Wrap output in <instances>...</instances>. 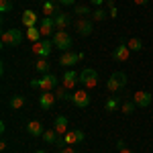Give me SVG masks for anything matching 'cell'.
<instances>
[{"label":"cell","mask_w":153,"mask_h":153,"mask_svg":"<svg viewBox=\"0 0 153 153\" xmlns=\"http://www.w3.org/2000/svg\"><path fill=\"white\" fill-rule=\"evenodd\" d=\"M21 23H23L25 29H31V27H39V16H37L35 10H25L23 16H21Z\"/></svg>","instance_id":"4fadbf2b"},{"label":"cell","mask_w":153,"mask_h":153,"mask_svg":"<svg viewBox=\"0 0 153 153\" xmlns=\"http://www.w3.org/2000/svg\"><path fill=\"white\" fill-rule=\"evenodd\" d=\"M117 14H118L117 6H114V8H110V19H117Z\"/></svg>","instance_id":"836d02e7"},{"label":"cell","mask_w":153,"mask_h":153,"mask_svg":"<svg viewBox=\"0 0 153 153\" xmlns=\"http://www.w3.org/2000/svg\"><path fill=\"white\" fill-rule=\"evenodd\" d=\"M151 100H153V96L147 90H139V92L133 94V102L139 106V108H147V106L151 104Z\"/></svg>","instance_id":"30bf717a"},{"label":"cell","mask_w":153,"mask_h":153,"mask_svg":"<svg viewBox=\"0 0 153 153\" xmlns=\"http://www.w3.org/2000/svg\"><path fill=\"white\" fill-rule=\"evenodd\" d=\"M127 47H129L131 51H141L143 49V41L139 39V37H133V39L127 41Z\"/></svg>","instance_id":"d4e9b609"},{"label":"cell","mask_w":153,"mask_h":153,"mask_svg":"<svg viewBox=\"0 0 153 153\" xmlns=\"http://www.w3.org/2000/svg\"><path fill=\"white\" fill-rule=\"evenodd\" d=\"M92 29H94V23L88 21V19H78V21H76V31H78V35H82V37L92 35Z\"/></svg>","instance_id":"7c38bea8"},{"label":"cell","mask_w":153,"mask_h":153,"mask_svg":"<svg viewBox=\"0 0 153 153\" xmlns=\"http://www.w3.org/2000/svg\"><path fill=\"white\" fill-rule=\"evenodd\" d=\"M55 21H53V16H43L41 21H39V31H41V35L47 37V35H55Z\"/></svg>","instance_id":"52a82bcc"},{"label":"cell","mask_w":153,"mask_h":153,"mask_svg":"<svg viewBox=\"0 0 153 153\" xmlns=\"http://www.w3.org/2000/svg\"><path fill=\"white\" fill-rule=\"evenodd\" d=\"M25 106V96H21V94H14L10 98V108L12 110H21Z\"/></svg>","instance_id":"cb8c5ba5"},{"label":"cell","mask_w":153,"mask_h":153,"mask_svg":"<svg viewBox=\"0 0 153 153\" xmlns=\"http://www.w3.org/2000/svg\"><path fill=\"white\" fill-rule=\"evenodd\" d=\"M35 70L39 71V74H49V61H47V57H39V59H37Z\"/></svg>","instance_id":"603a6c76"},{"label":"cell","mask_w":153,"mask_h":153,"mask_svg":"<svg viewBox=\"0 0 153 153\" xmlns=\"http://www.w3.org/2000/svg\"><path fill=\"white\" fill-rule=\"evenodd\" d=\"M135 106H137V104L131 100V102H125V104L120 106V110H123L125 114H133V112H135Z\"/></svg>","instance_id":"4316f807"},{"label":"cell","mask_w":153,"mask_h":153,"mask_svg":"<svg viewBox=\"0 0 153 153\" xmlns=\"http://www.w3.org/2000/svg\"><path fill=\"white\" fill-rule=\"evenodd\" d=\"M27 39L29 41H33V43H39V39H41V31H39V27H31V29H27Z\"/></svg>","instance_id":"7402d4cb"},{"label":"cell","mask_w":153,"mask_h":153,"mask_svg":"<svg viewBox=\"0 0 153 153\" xmlns=\"http://www.w3.org/2000/svg\"><path fill=\"white\" fill-rule=\"evenodd\" d=\"M31 88H39L41 92H51L57 88V78L53 74H43L39 80H31Z\"/></svg>","instance_id":"7a4b0ae2"},{"label":"cell","mask_w":153,"mask_h":153,"mask_svg":"<svg viewBox=\"0 0 153 153\" xmlns=\"http://www.w3.org/2000/svg\"><path fill=\"white\" fill-rule=\"evenodd\" d=\"M104 108L108 110V112H114V110L118 108V100H117V98H108L106 104H104Z\"/></svg>","instance_id":"484cf974"},{"label":"cell","mask_w":153,"mask_h":153,"mask_svg":"<svg viewBox=\"0 0 153 153\" xmlns=\"http://www.w3.org/2000/svg\"><path fill=\"white\" fill-rule=\"evenodd\" d=\"M53 21H55L57 31H65V29H68V25H70V16H68L65 12H57V14L53 16Z\"/></svg>","instance_id":"d6986e66"},{"label":"cell","mask_w":153,"mask_h":153,"mask_svg":"<svg viewBox=\"0 0 153 153\" xmlns=\"http://www.w3.org/2000/svg\"><path fill=\"white\" fill-rule=\"evenodd\" d=\"M57 2L61 6H74V4H76V0H57Z\"/></svg>","instance_id":"1f68e13d"},{"label":"cell","mask_w":153,"mask_h":153,"mask_svg":"<svg viewBox=\"0 0 153 153\" xmlns=\"http://www.w3.org/2000/svg\"><path fill=\"white\" fill-rule=\"evenodd\" d=\"M71 102L78 106V108H88L90 106V94L86 90H78L71 94Z\"/></svg>","instance_id":"9c48e42d"},{"label":"cell","mask_w":153,"mask_h":153,"mask_svg":"<svg viewBox=\"0 0 153 153\" xmlns=\"http://www.w3.org/2000/svg\"><path fill=\"white\" fill-rule=\"evenodd\" d=\"M51 49H53V41H39L33 45V53H35L37 57H49V53H51Z\"/></svg>","instance_id":"ba28073f"},{"label":"cell","mask_w":153,"mask_h":153,"mask_svg":"<svg viewBox=\"0 0 153 153\" xmlns=\"http://www.w3.org/2000/svg\"><path fill=\"white\" fill-rule=\"evenodd\" d=\"M90 2H92V4H94V6H102V4H104L106 0H90Z\"/></svg>","instance_id":"d6a6232c"},{"label":"cell","mask_w":153,"mask_h":153,"mask_svg":"<svg viewBox=\"0 0 153 153\" xmlns=\"http://www.w3.org/2000/svg\"><path fill=\"white\" fill-rule=\"evenodd\" d=\"M53 94H55V98H57V100H61V102H68V100H71V94H70V90H68L65 86H57Z\"/></svg>","instance_id":"44dd1931"},{"label":"cell","mask_w":153,"mask_h":153,"mask_svg":"<svg viewBox=\"0 0 153 153\" xmlns=\"http://www.w3.org/2000/svg\"><path fill=\"white\" fill-rule=\"evenodd\" d=\"M35 153H45V151H43V149H39V151H35Z\"/></svg>","instance_id":"f35d334b"},{"label":"cell","mask_w":153,"mask_h":153,"mask_svg":"<svg viewBox=\"0 0 153 153\" xmlns=\"http://www.w3.org/2000/svg\"><path fill=\"white\" fill-rule=\"evenodd\" d=\"M117 147H118V149H123V147H125V141H123V139H118V141H117Z\"/></svg>","instance_id":"e575fe53"},{"label":"cell","mask_w":153,"mask_h":153,"mask_svg":"<svg viewBox=\"0 0 153 153\" xmlns=\"http://www.w3.org/2000/svg\"><path fill=\"white\" fill-rule=\"evenodd\" d=\"M59 153H76V149H74L71 145H65V147H61V149H59Z\"/></svg>","instance_id":"4dcf8cb0"},{"label":"cell","mask_w":153,"mask_h":153,"mask_svg":"<svg viewBox=\"0 0 153 153\" xmlns=\"http://www.w3.org/2000/svg\"><path fill=\"white\" fill-rule=\"evenodd\" d=\"M53 129L57 131V135H65L68 133V117H63V114H59L57 118H55V123H53Z\"/></svg>","instance_id":"ac0fdd59"},{"label":"cell","mask_w":153,"mask_h":153,"mask_svg":"<svg viewBox=\"0 0 153 153\" xmlns=\"http://www.w3.org/2000/svg\"><path fill=\"white\" fill-rule=\"evenodd\" d=\"M57 4L59 2H53V0H43V12H45V16H55L59 12Z\"/></svg>","instance_id":"ffe728a7"},{"label":"cell","mask_w":153,"mask_h":153,"mask_svg":"<svg viewBox=\"0 0 153 153\" xmlns=\"http://www.w3.org/2000/svg\"><path fill=\"white\" fill-rule=\"evenodd\" d=\"M27 133H29L31 137H43L45 129H43V125H41L39 120H31V123L27 125Z\"/></svg>","instance_id":"e0dca14e"},{"label":"cell","mask_w":153,"mask_h":153,"mask_svg":"<svg viewBox=\"0 0 153 153\" xmlns=\"http://www.w3.org/2000/svg\"><path fill=\"white\" fill-rule=\"evenodd\" d=\"M12 10V0H0V12H10Z\"/></svg>","instance_id":"83f0119b"},{"label":"cell","mask_w":153,"mask_h":153,"mask_svg":"<svg viewBox=\"0 0 153 153\" xmlns=\"http://www.w3.org/2000/svg\"><path fill=\"white\" fill-rule=\"evenodd\" d=\"M80 84H82L84 88H94L96 84H98V74H96V70L86 68V70L80 71Z\"/></svg>","instance_id":"5b68a950"},{"label":"cell","mask_w":153,"mask_h":153,"mask_svg":"<svg viewBox=\"0 0 153 153\" xmlns=\"http://www.w3.org/2000/svg\"><path fill=\"white\" fill-rule=\"evenodd\" d=\"M131 55V49L127 47V43H120V45H117L114 47V51H112V57L117 59V61H127Z\"/></svg>","instance_id":"2e32d148"},{"label":"cell","mask_w":153,"mask_h":153,"mask_svg":"<svg viewBox=\"0 0 153 153\" xmlns=\"http://www.w3.org/2000/svg\"><path fill=\"white\" fill-rule=\"evenodd\" d=\"M127 84H129L127 74H125V71H114V74L108 78L106 88H108V92H123V90L127 88Z\"/></svg>","instance_id":"6da1fadb"},{"label":"cell","mask_w":153,"mask_h":153,"mask_svg":"<svg viewBox=\"0 0 153 153\" xmlns=\"http://www.w3.org/2000/svg\"><path fill=\"white\" fill-rule=\"evenodd\" d=\"M106 4H108L110 8H114V0H106Z\"/></svg>","instance_id":"8d00e7d4"},{"label":"cell","mask_w":153,"mask_h":153,"mask_svg":"<svg viewBox=\"0 0 153 153\" xmlns=\"http://www.w3.org/2000/svg\"><path fill=\"white\" fill-rule=\"evenodd\" d=\"M74 12H76V16L82 19V16H86V14H90V8H88V6H76Z\"/></svg>","instance_id":"f1b7e54d"},{"label":"cell","mask_w":153,"mask_h":153,"mask_svg":"<svg viewBox=\"0 0 153 153\" xmlns=\"http://www.w3.org/2000/svg\"><path fill=\"white\" fill-rule=\"evenodd\" d=\"M149 0H135V4H147Z\"/></svg>","instance_id":"74e56055"},{"label":"cell","mask_w":153,"mask_h":153,"mask_svg":"<svg viewBox=\"0 0 153 153\" xmlns=\"http://www.w3.org/2000/svg\"><path fill=\"white\" fill-rule=\"evenodd\" d=\"M53 104H55V94L53 92H41V96H39V106L43 110H51Z\"/></svg>","instance_id":"9a60e30c"},{"label":"cell","mask_w":153,"mask_h":153,"mask_svg":"<svg viewBox=\"0 0 153 153\" xmlns=\"http://www.w3.org/2000/svg\"><path fill=\"white\" fill-rule=\"evenodd\" d=\"M84 57V53H74V51H63L61 55H59V65H63V68H71L74 63H78L80 59Z\"/></svg>","instance_id":"8992f818"},{"label":"cell","mask_w":153,"mask_h":153,"mask_svg":"<svg viewBox=\"0 0 153 153\" xmlns=\"http://www.w3.org/2000/svg\"><path fill=\"white\" fill-rule=\"evenodd\" d=\"M51 41H53V47H57L61 53L71 49V37L68 31H55V35H53Z\"/></svg>","instance_id":"277c9868"},{"label":"cell","mask_w":153,"mask_h":153,"mask_svg":"<svg viewBox=\"0 0 153 153\" xmlns=\"http://www.w3.org/2000/svg\"><path fill=\"white\" fill-rule=\"evenodd\" d=\"M23 31L21 29H6L4 33H2V45H10V47H16V45H21L23 43Z\"/></svg>","instance_id":"3957f363"},{"label":"cell","mask_w":153,"mask_h":153,"mask_svg":"<svg viewBox=\"0 0 153 153\" xmlns=\"http://www.w3.org/2000/svg\"><path fill=\"white\" fill-rule=\"evenodd\" d=\"M78 82H80V76H78L74 70H68L63 76H61V86H65L68 90L76 88V84H78Z\"/></svg>","instance_id":"5bb4252c"},{"label":"cell","mask_w":153,"mask_h":153,"mask_svg":"<svg viewBox=\"0 0 153 153\" xmlns=\"http://www.w3.org/2000/svg\"><path fill=\"white\" fill-rule=\"evenodd\" d=\"M84 141V131L76 129V131H68L65 135H63V145L61 147H65V145H76V143H82Z\"/></svg>","instance_id":"8fae6325"},{"label":"cell","mask_w":153,"mask_h":153,"mask_svg":"<svg viewBox=\"0 0 153 153\" xmlns=\"http://www.w3.org/2000/svg\"><path fill=\"white\" fill-rule=\"evenodd\" d=\"M92 19H94V21H104V19H106V10H102V8H96V10L92 12Z\"/></svg>","instance_id":"f546056e"},{"label":"cell","mask_w":153,"mask_h":153,"mask_svg":"<svg viewBox=\"0 0 153 153\" xmlns=\"http://www.w3.org/2000/svg\"><path fill=\"white\" fill-rule=\"evenodd\" d=\"M118 153H133L131 149H127V147H123V149H118Z\"/></svg>","instance_id":"d590c367"}]
</instances>
